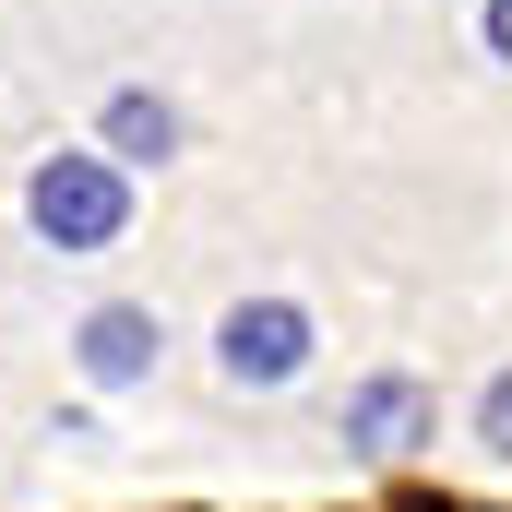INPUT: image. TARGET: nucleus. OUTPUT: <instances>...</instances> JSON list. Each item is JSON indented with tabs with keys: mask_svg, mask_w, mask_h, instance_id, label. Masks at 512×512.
<instances>
[{
	"mask_svg": "<svg viewBox=\"0 0 512 512\" xmlns=\"http://www.w3.org/2000/svg\"><path fill=\"white\" fill-rule=\"evenodd\" d=\"M489 60H512V0H489Z\"/></svg>",
	"mask_w": 512,
	"mask_h": 512,
	"instance_id": "nucleus-7",
	"label": "nucleus"
},
{
	"mask_svg": "<svg viewBox=\"0 0 512 512\" xmlns=\"http://www.w3.org/2000/svg\"><path fill=\"white\" fill-rule=\"evenodd\" d=\"M179 155V108L167 96H108V167H167Z\"/></svg>",
	"mask_w": 512,
	"mask_h": 512,
	"instance_id": "nucleus-5",
	"label": "nucleus"
},
{
	"mask_svg": "<svg viewBox=\"0 0 512 512\" xmlns=\"http://www.w3.org/2000/svg\"><path fill=\"white\" fill-rule=\"evenodd\" d=\"M477 441H489V453H501V465H512V370H501V382H489V393H477Z\"/></svg>",
	"mask_w": 512,
	"mask_h": 512,
	"instance_id": "nucleus-6",
	"label": "nucleus"
},
{
	"mask_svg": "<svg viewBox=\"0 0 512 512\" xmlns=\"http://www.w3.org/2000/svg\"><path fill=\"white\" fill-rule=\"evenodd\" d=\"M346 441H358V453H417V441H441V393L405 382V370L358 382L346 393Z\"/></svg>",
	"mask_w": 512,
	"mask_h": 512,
	"instance_id": "nucleus-3",
	"label": "nucleus"
},
{
	"mask_svg": "<svg viewBox=\"0 0 512 512\" xmlns=\"http://www.w3.org/2000/svg\"><path fill=\"white\" fill-rule=\"evenodd\" d=\"M155 346H167V322H155V310H96V322H84V370H96V382H143V370H155Z\"/></svg>",
	"mask_w": 512,
	"mask_h": 512,
	"instance_id": "nucleus-4",
	"label": "nucleus"
},
{
	"mask_svg": "<svg viewBox=\"0 0 512 512\" xmlns=\"http://www.w3.org/2000/svg\"><path fill=\"white\" fill-rule=\"evenodd\" d=\"M215 370L239 393L298 382V370H310V310H298V298H239V310L215 322Z\"/></svg>",
	"mask_w": 512,
	"mask_h": 512,
	"instance_id": "nucleus-2",
	"label": "nucleus"
},
{
	"mask_svg": "<svg viewBox=\"0 0 512 512\" xmlns=\"http://www.w3.org/2000/svg\"><path fill=\"white\" fill-rule=\"evenodd\" d=\"M24 215H36L48 251H108V239L131 227V191H120L108 155H48V167L24 179Z\"/></svg>",
	"mask_w": 512,
	"mask_h": 512,
	"instance_id": "nucleus-1",
	"label": "nucleus"
}]
</instances>
